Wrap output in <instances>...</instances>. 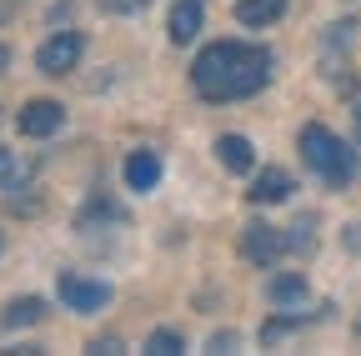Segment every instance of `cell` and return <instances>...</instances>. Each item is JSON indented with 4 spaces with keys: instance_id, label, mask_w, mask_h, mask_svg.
<instances>
[{
    "instance_id": "obj_2",
    "label": "cell",
    "mask_w": 361,
    "mask_h": 356,
    "mask_svg": "<svg viewBox=\"0 0 361 356\" xmlns=\"http://www.w3.org/2000/svg\"><path fill=\"white\" fill-rule=\"evenodd\" d=\"M301 161L322 176L326 186H346L351 176H356V156L341 136H331L326 125H306L301 130Z\"/></svg>"
},
{
    "instance_id": "obj_14",
    "label": "cell",
    "mask_w": 361,
    "mask_h": 356,
    "mask_svg": "<svg viewBox=\"0 0 361 356\" xmlns=\"http://www.w3.org/2000/svg\"><path fill=\"white\" fill-rule=\"evenodd\" d=\"M296 326H301V317H271V321L261 326V346H276V341H286Z\"/></svg>"
},
{
    "instance_id": "obj_4",
    "label": "cell",
    "mask_w": 361,
    "mask_h": 356,
    "mask_svg": "<svg viewBox=\"0 0 361 356\" xmlns=\"http://www.w3.org/2000/svg\"><path fill=\"white\" fill-rule=\"evenodd\" d=\"M56 291H61V301H66L71 311H80V317H90V311H101V306L111 301V286H106V281H90V276H75V271H66Z\"/></svg>"
},
{
    "instance_id": "obj_9",
    "label": "cell",
    "mask_w": 361,
    "mask_h": 356,
    "mask_svg": "<svg viewBox=\"0 0 361 356\" xmlns=\"http://www.w3.org/2000/svg\"><path fill=\"white\" fill-rule=\"evenodd\" d=\"M161 181V156L156 151H130L126 156V186L130 191H151Z\"/></svg>"
},
{
    "instance_id": "obj_3",
    "label": "cell",
    "mask_w": 361,
    "mask_h": 356,
    "mask_svg": "<svg viewBox=\"0 0 361 356\" xmlns=\"http://www.w3.org/2000/svg\"><path fill=\"white\" fill-rule=\"evenodd\" d=\"M80 51H85V40H80L75 30H56V35L35 51V66H40L45 75H71L75 61H80Z\"/></svg>"
},
{
    "instance_id": "obj_20",
    "label": "cell",
    "mask_w": 361,
    "mask_h": 356,
    "mask_svg": "<svg viewBox=\"0 0 361 356\" xmlns=\"http://www.w3.org/2000/svg\"><path fill=\"white\" fill-rule=\"evenodd\" d=\"M6 66H11V51H6V46H0V75H6Z\"/></svg>"
},
{
    "instance_id": "obj_1",
    "label": "cell",
    "mask_w": 361,
    "mask_h": 356,
    "mask_svg": "<svg viewBox=\"0 0 361 356\" xmlns=\"http://www.w3.org/2000/svg\"><path fill=\"white\" fill-rule=\"evenodd\" d=\"M271 51L266 46H246V40H216L191 61V85L206 101H246L256 91H266L271 80Z\"/></svg>"
},
{
    "instance_id": "obj_19",
    "label": "cell",
    "mask_w": 361,
    "mask_h": 356,
    "mask_svg": "<svg viewBox=\"0 0 361 356\" xmlns=\"http://www.w3.org/2000/svg\"><path fill=\"white\" fill-rule=\"evenodd\" d=\"M0 176H11V151L0 146Z\"/></svg>"
},
{
    "instance_id": "obj_11",
    "label": "cell",
    "mask_w": 361,
    "mask_h": 356,
    "mask_svg": "<svg viewBox=\"0 0 361 356\" xmlns=\"http://www.w3.org/2000/svg\"><path fill=\"white\" fill-rule=\"evenodd\" d=\"M266 296H271V306H276V311H301V306H306V281H301L296 271H286V276H271Z\"/></svg>"
},
{
    "instance_id": "obj_15",
    "label": "cell",
    "mask_w": 361,
    "mask_h": 356,
    "mask_svg": "<svg viewBox=\"0 0 361 356\" xmlns=\"http://www.w3.org/2000/svg\"><path fill=\"white\" fill-rule=\"evenodd\" d=\"M286 251H296V256L316 251V226H311V221H296V226H291V236H286Z\"/></svg>"
},
{
    "instance_id": "obj_10",
    "label": "cell",
    "mask_w": 361,
    "mask_h": 356,
    "mask_svg": "<svg viewBox=\"0 0 361 356\" xmlns=\"http://www.w3.org/2000/svg\"><path fill=\"white\" fill-rule=\"evenodd\" d=\"M216 156H221V166L231 171V176H246V171L256 166V146H251L246 136H221V141H216Z\"/></svg>"
},
{
    "instance_id": "obj_17",
    "label": "cell",
    "mask_w": 361,
    "mask_h": 356,
    "mask_svg": "<svg viewBox=\"0 0 361 356\" xmlns=\"http://www.w3.org/2000/svg\"><path fill=\"white\" fill-rule=\"evenodd\" d=\"M101 6H106L111 16H130V11H141V6H151V0H101Z\"/></svg>"
},
{
    "instance_id": "obj_5",
    "label": "cell",
    "mask_w": 361,
    "mask_h": 356,
    "mask_svg": "<svg viewBox=\"0 0 361 356\" xmlns=\"http://www.w3.org/2000/svg\"><path fill=\"white\" fill-rule=\"evenodd\" d=\"M241 251H246V261H256V266H271L281 251H286V236L276 231V226H266V221H251V226L241 231Z\"/></svg>"
},
{
    "instance_id": "obj_8",
    "label": "cell",
    "mask_w": 361,
    "mask_h": 356,
    "mask_svg": "<svg viewBox=\"0 0 361 356\" xmlns=\"http://www.w3.org/2000/svg\"><path fill=\"white\" fill-rule=\"evenodd\" d=\"M291 191H296V181H291L281 166H271V171H261L256 181H251V191H246V196H251L256 206H276V201H286Z\"/></svg>"
},
{
    "instance_id": "obj_7",
    "label": "cell",
    "mask_w": 361,
    "mask_h": 356,
    "mask_svg": "<svg viewBox=\"0 0 361 356\" xmlns=\"http://www.w3.org/2000/svg\"><path fill=\"white\" fill-rule=\"evenodd\" d=\"M201 25H206V0H176V6H171L166 30H171L176 46H191V40L201 35Z\"/></svg>"
},
{
    "instance_id": "obj_18",
    "label": "cell",
    "mask_w": 361,
    "mask_h": 356,
    "mask_svg": "<svg viewBox=\"0 0 361 356\" xmlns=\"http://www.w3.org/2000/svg\"><path fill=\"white\" fill-rule=\"evenodd\" d=\"M346 246H356V251H361V226H346Z\"/></svg>"
},
{
    "instance_id": "obj_13",
    "label": "cell",
    "mask_w": 361,
    "mask_h": 356,
    "mask_svg": "<svg viewBox=\"0 0 361 356\" xmlns=\"http://www.w3.org/2000/svg\"><path fill=\"white\" fill-rule=\"evenodd\" d=\"M286 16V0H236V20L241 25H271V20H281Z\"/></svg>"
},
{
    "instance_id": "obj_16",
    "label": "cell",
    "mask_w": 361,
    "mask_h": 356,
    "mask_svg": "<svg viewBox=\"0 0 361 356\" xmlns=\"http://www.w3.org/2000/svg\"><path fill=\"white\" fill-rule=\"evenodd\" d=\"M146 351L176 356V351H186V341H180V331H151V336H146Z\"/></svg>"
},
{
    "instance_id": "obj_21",
    "label": "cell",
    "mask_w": 361,
    "mask_h": 356,
    "mask_svg": "<svg viewBox=\"0 0 361 356\" xmlns=\"http://www.w3.org/2000/svg\"><path fill=\"white\" fill-rule=\"evenodd\" d=\"M0 251H6V236H0Z\"/></svg>"
},
{
    "instance_id": "obj_12",
    "label": "cell",
    "mask_w": 361,
    "mask_h": 356,
    "mask_svg": "<svg viewBox=\"0 0 361 356\" xmlns=\"http://www.w3.org/2000/svg\"><path fill=\"white\" fill-rule=\"evenodd\" d=\"M45 317V301L40 296H16L6 311H0V326H6V331H20V326H35Z\"/></svg>"
},
{
    "instance_id": "obj_6",
    "label": "cell",
    "mask_w": 361,
    "mask_h": 356,
    "mask_svg": "<svg viewBox=\"0 0 361 356\" xmlns=\"http://www.w3.org/2000/svg\"><path fill=\"white\" fill-rule=\"evenodd\" d=\"M61 121H66V111H61V101H25L20 106V136H30V141H40V136H56L61 130Z\"/></svg>"
}]
</instances>
